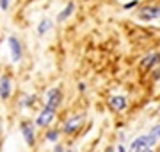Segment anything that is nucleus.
Masks as SVG:
<instances>
[{
	"mask_svg": "<svg viewBox=\"0 0 160 152\" xmlns=\"http://www.w3.org/2000/svg\"><path fill=\"white\" fill-rule=\"evenodd\" d=\"M155 140H157V136L155 134H148V136H139L137 140L132 141L130 145V152H142L146 150L148 147H151L155 143Z\"/></svg>",
	"mask_w": 160,
	"mask_h": 152,
	"instance_id": "f257e3e1",
	"label": "nucleus"
},
{
	"mask_svg": "<svg viewBox=\"0 0 160 152\" xmlns=\"http://www.w3.org/2000/svg\"><path fill=\"white\" fill-rule=\"evenodd\" d=\"M139 18H141V20H146V22L157 20V18H160V7L158 6H144V7H141Z\"/></svg>",
	"mask_w": 160,
	"mask_h": 152,
	"instance_id": "f03ea898",
	"label": "nucleus"
},
{
	"mask_svg": "<svg viewBox=\"0 0 160 152\" xmlns=\"http://www.w3.org/2000/svg\"><path fill=\"white\" fill-rule=\"evenodd\" d=\"M110 104H112L114 109L123 111V109L126 107V100H125V97H112V99H110Z\"/></svg>",
	"mask_w": 160,
	"mask_h": 152,
	"instance_id": "7ed1b4c3",
	"label": "nucleus"
},
{
	"mask_svg": "<svg viewBox=\"0 0 160 152\" xmlns=\"http://www.w3.org/2000/svg\"><path fill=\"white\" fill-rule=\"evenodd\" d=\"M73 9H75V6H73V4H69V6L66 7V9H64V11L61 13V14H59V22H62V20H66V18H68L69 14H71V13H73Z\"/></svg>",
	"mask_w": 160,
	"mask_h": 152,
	"instance_id": "20e7f679",
	"label": "nucleus"
},
{
	"mask_svg": "<svg viewBox=\"0 0 160 152\" xmlns=\"http://www.w3.org/2000/svg\"><path fill=\"white\" fill-rule=\"evenodd\" d=\"M157 61H160V56L158 54H151V56H148V59H144V66H151V64H155Z\"/></svg>",
	"mask_w": 160,
	"mask_h": 152,
	"instance_id": "39448f33",
	"label": "nucleus"
},
{
	"mask_svg": "<svg viewBox=\"0 0 160 152\" xmlns=\"http://www.w3.org/2000/svg\"><path fill=\"white\" fill-rule=\"evenodd\" d=\"M50 104L52 106H55V104H57V102H59V91H57V90H52V91H50Z\"/></svg>",
	"mask_w": 160,
	"mask_h": 152,
	"instance_id": "423d86ee",
	"label": "nucleus"
},
{
	"mask_svg": "<svg viewBox=\"0 0 160 152\" xmlns=\"http://www.w3.org/2000/svg\"><path fill=\"white\" fill-rule=\"evenodd\" d=\"M45 117H41V123H46V122H50V118H52V113L50 111H46V113H43Z\"/></svg>",
	"mask_w": 160,
	"mask_h": 152,
	"instance_id": "0eeeda50",
	"label": "nucleus"
},
{
	"mask_svg": "<svg viewBox=\"0 0 160 152\" xmlns=\"http://www.w3.org/2000/svg\"><path fill=\"white\" fill-rule=\"evenodd\" d=\"M139 4V0H132V2H128V4H125V9H132V7H135Z\"/></svg>",
	"mask_w": 160,
	"mask_h": 152,
	"instance_id": "6e6552de",
	"label": "nucleus"
},
{
	"mask_svg": "<svg viewBox=\"0 0 160 152\" xmlns=\"http://www.w3.org/2000/svg\"><path fill=\"white\" fill-rule=\"evenodd\" d=\"M75 125H77V122H75V120H71V122L68 123V125H66V133H71V131H73V127Z\"/></svg>",
	"mask_w": 160,
	"mask_h": 152,
	"instance_id": "1a4fd4ad",
	"label": "nucleus"
},
{
	"mask_svg": "<svg viewBox=\"0 0 160 152\" xmlns=\"http://www.w3.org/2000/svg\"><path fill=\"white\" fill-rule=\"evenodd\" d=\"M151 134H155V136H160V125H158V127H155L153 131H151Z\"/></svg>",
	"mask_w": 160,
	"mask_h": 152,
	"instance_id": "9d476101",
	"label": "nucleus"
},
{
	"mask_svg": "<svg viewBox=\"0 0 160 152\" xmlns=\"http://www.w3.org/2000/svg\"><path fill=\"white\" fill-rule=\"evenodd\" d=\"M2 2V7H7V0H0Z\"/></svg>",
	"mask_w": 160,
	"mask_h": 152,
	"instance_id": "9b49d317",
	"label": "nucleus"
},
{
	"mask_svg": "<svg viewBox=\"0 0 160 152\" xmlns=\"http://www.w3.org/2000/svg\"><path fill=\"white\" fill-rule=\"evenodd\" d=\"M118 152H125V149H123V147L119 145V147H118Z\"/></svg>",
	"mask_w": 160,
	"mask_h": 152,
	"instance_id": "f8f14e48",
	"label": "nucleus"
},
{
	"mask_svg": "<svg viewBox=\"0 0 160 152\" xmlns=\"http://www.w3.org/2000/svg\"><path fill=\"white\" fill-rule=\"evenodd\" d=\"M105 152H114V149H110V147H109V149H107Z\"/></svg>",
	"mask_w": 160,
	"mask_h": 152,
	"instance_id": "ddd939ff",
	"label": "nucleus"
},
{
	"mask_svg": "<svg viewBox=\"0 0 160 152\" xmlns=\"http://www.w3.org/2000/svg\"><path fill=\"white\" fill-rule=\"evenodd\" d=\"M142 152H153V150H142Z\"/></svg>",
	"mask_w": 160,
	"mask_h": 152,
	"instance_id": "4468645a",
	"label": "nucleus"
}]
</instances>
